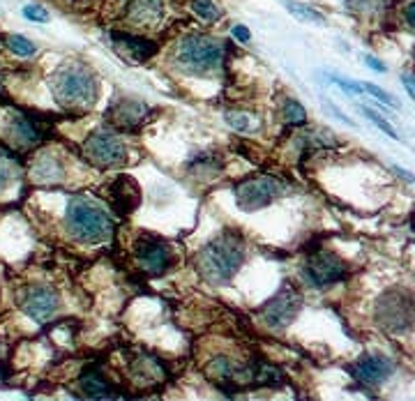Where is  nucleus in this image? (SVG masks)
Listing matches in <instances>:
<instances>
[{
  "mask_svg": "<svg viewBox=\"0 0 415 401\" xmlns=\"http://www.w3.org/2000/svg\"><path fill=\"white\" fill-rule=\"evenodd\" d=\"M394 171H397V173H399L401 177H404V180H406V182H413V180H415V177H413L411 173H406V171H404V169H397V166H394Z\"/></svg>",
  "mask_w": 415,
  "mask_h": 401,
  "instance_id": "35",
  "label": "nucleus"
},
{
  "mask_svg": "<svg viewBox=\"0 0 415 401\" xmlns=\"http://www.w3.org/2000/svg\"><path fill=\"white\" fill-rule=\"evenodd\" d=\"M224 61H226V44L208 32H187L173 47V63L184 74H215L224 67Z\"/></svg>",
  "mask_w": 415,
  "mask_h": 401,
  "instance_id": "2",
  "label": "nucleus"
},
{
  "mask_svg": "<svg viewBox=\"0 0 415 401\" xmlns=\"http://www.w3.org/2000/svg\"><path fill=\"white\" fill-rule=\"evenodd\" d=\"M78 387H81V392L88 399H111V397H118L116 387L111 385L100 371H85L83 376H81V380H78Z\"/></svg>",
  "mask_w": 415,
  "mask_h": 401,
  "instance_id": "18",
  "label": "nucleus"
},
{
  "mask_svg": "<svg viewBox=\"0 0 415 401\" xmlns=\"http://www.w3.org/2000/svg\"><path fill=\"white\" fill-rule=\"evenodd\" d=\"M83 153L90 164L100 169H111L125 162L127 148L114 131H95L83 141Z\"/></svg>",
  "mask_w": 415,
  "mask_h": 401,
  "instance_id": "10",
  "label": "nucleus"
},
{
  "mask_svg": "<svg viewBox=\"0 0 415 401\" xmlns=\"http://www.w3.org/2000/svg\"><path fill=\"white\" fill-rule=\"evenodd\" d=\"M224 118H226V122H228L231 129L242 131V134H247V131L254 129L252 116H249V113H242V111H228V113L224 116Z\"/></svg>",
  "mask_w": 415,
  "mask_h": 401,
  "instance_id": "26",
  "label": "nucleus"
},
{
  "mask_svg": "<svg viewBox=\"0 0 415 401\" xmlns=\"http://www.w3.org/2000/svg\"><path fill=\"white\" fill-rule=\"evenodd\" d=\"M348 371L365 385H379L390 378L392 362L383 355H367V358H360L353 367H348Z\"/></svg>",
  "mask_w": 415,
  "mask_h": 401,
  "instance_id": "15",
  "label": "nucleus"
},
{
  "mask_svg": "<svg viewBox=\"0 0 415 401\" xmlns=\"http://www.w3.org/2000/svg\"><path fill=\"white\" fill-rule=\"evenodd\" d=\"M360 111H362V113H365L374 124H376V127H379L381 131H383V134H387V136H390V139H394V141L399 139V134H397V131H394V127L385 120V118H381L379 113H374L372 109H365V107H360Z\"/></svg>",
  "mask_w": 415,
  "mask_h": 401,
  "instance_id": "29",
  "label": "nucleus"
},
{
  "mask_svg": "<svg viewBox=\"0 0 415 401\" xmlns=\"http://www.w3.org/2000/svg\"><path fill=\"white\" fill-rule=\"evenodd\" d=\"M12 175H14L12 166L5 160H0V192H3V189L12 182Z\"/></svg>",
  "mask_w": 415,
  "mask_h": 401,
  "instance_id": "31",
  "label": "nucleus"
},
{
  "mask_svg": "<svg viewBox=\"0 0 415 401\" xmlns=\"http://www.w3.org/2000/svg\"><path fill=\"white\" fill-rule=\"evenodd\" d=\"M5 47H8L14 56H21V58H30V56L37 54V47H35V44H32L25 35H19V32L5 37Z\"/></svg>",
  "mask_w": 415,
  "mask_h": 401,
  "instance_id": "24",
  "label": "nucleus"
},
{
  "mask_svg": "<svg viewBox=\"0 0 415 401\" xmlns=\"http://www.w3.org/2000/svg\"><path fill=\"white\" fill-rule=\"evenodd\" d=\"M148 107L136 100H118L109 107L107 120L120 131H136L146 120Z\"/></svg>",
  "mask_w": 415,
  "mask_h": 401,
  "instance_id": "14",
  "label": "nucleus"
},
{
  "mask_svg": "<svg viewBox=\"0 0 415 401\" xmlns=\"http://www.w3.org/2000/svg\"><path fill=\"white\" fill-rule=\"evenodd\" d=\"M245 263V245L240 235L224 231L213 242L203 245L196 254V272L203 281L213 286L228 284Z\"/></svg>",
  "mask_w": 415,
  "mask_h": 401,
  "instance_id": "1",
  "label": "nucleus"
},
{
  "mask_svg": "<svg viewBox=\"0 0 415 401\" xmlns=\"http://www.w3.org/2000/svg\"><path fill=\"white\" fill-rule=\"evenodd\" d=\"M30 175H32V180H35L37 185L51 187V185H58V182H63L65 166H63V162L58 160L56 155L42 153V155L35 157V162H32Z\"/></svg>",
  "mask_w": 415,
  "mask_h": 401,
  "instance_id": "17",
  "label": "nucleus"
},
{
  "mask_svg": "<svg viewBox=\"0 0 415 401\" xmlns=\"http://www.w3.org/2000/svg\"><path fill=\"white\" fill-rule=\"evenodd\" d=\"M23 312L35 321H49L61 307V298L51 286H32L21 300Z\"/></svg>",
  "mask_w": 415,
  "mask_h": 401,
  "instance_id": "13",
  "label": "nucleus"
},
{
  "mask_svg": "<svg viewBox=\"0 0 415 401\" xmlns=\"http://www.w3.org/2000/svg\"><path fill=\"white\" fill-rule=\"evenodd\" d=\"M111 44H114L118 54L123 58H129L131 63H146L160 51L157 42L129 30H114L111 32Z\"/></svg>",
  "mask_w": 415,
  "mask_h": 401,
  "instance_id": "12",
  "label": "nucleus"
},
{
  "mask_svg": "<svg viewBox=\"0 0 415 401\" xmlns=\"http://www.w3.org/2000/svg\"><path fill=\"white\" fill-rule=\"evenodd\" d=\"M286 192V182H281L279 177L261 173L254 177H247L240 185H235L233 196H235V206L245 213H254V210L268 208L270 203L279 199L281 194Z\"/></svg>",
  "mask_w": 415,
  "mask_h": 401,
  "instance_id": "5",
  "label": "nucleus"
},
{
  "mask_svg": "<svg viewBox=\"0 0 415 401\" xmlns=\"http://www.w3.org/2000/svg\"><path fill=\"white\" fill-rule=\"evenodd\" d=\"M120 19L136 30H153L164 19V0H120Z\"/></svg>",
  "mask_w": 415,
  "mask_h": 401,
  "instance_id": "11",
  "label": "nucleus"
},
{
  "mask_svg": "<svg viewBox=\"0 0 415 401\" xmlns=\"http://www.w3.org/2000/svg\"><path fill=\"white\" fill-rule=\"evenodd\" d=\"M51 93L56 102L67 111H88L97 102L100 85L83 63H63L51 76Z\"/></svg>",
  "mask_w": 415,
  "mask_h": 401,
  "instance_id": "3",
  "label": "nucleus"
},
{
  "mask_svg": "<svg viewBox=\"0 0 415 401\" xmlns=\"http://www.w3.org/2000/svg\"><path fill=\"white\" fill-rule=\"evenodd\" d=\"M12 139L21 148H32L42 141V129H39L30 118L17 116L14 120H12Z\"/></svg>",
  "mask_w": 415,
  "mask_h": 401,
  "instance_id": "20",
  "label": "nucleus"
},
{
  "mask_svg": "<svg viewBox=\"0 0 415 401\" xmlns=\"http://www.w3.org/2000/svg\"><path fill=\"white\" fill-rule=\"evenodd\" d=\"M404 21L408 23V28L415 30V0H411V3L406 5V10H404Z\"/></svg>",
  "mask_w": 415,
  "mask_h": 401,
  "instance_id": "32",
  "label": "nucleus"
},
{
  "mask_svg": "<svg viewBox=\"0 0 415 401\" xmlns=\"http://www.w3.org/2000/svg\"><path fill=\"white\" fill-rule=\"evenodd\" d=\"M365 63H367L374 72H387L385 65H383V63H379V58H374V56H365Z\"/></svg>",
  "mask_w": 415,
  "mask_h": 401,
  "instance_id": "33",
  "label": "nucleus"
},
{
  "mask_svg": "<svg viewBox=\"0 0 415 401\" xmlns=\"http://www.w3.org/2000/svg\"><path fill=\"white\" fill-rule=\"evenodd\" d=\"M346 10H351L353 14L369 17V14H379L381 10L385 8V0H344Z\"/></svg>",
  "mask_w": 415,
  "mask_h": 401,
  "instance_id": "25",
  "label": "nucleus"
},
{
  "mask_svg": "<svg viewBox=\"0 0 415 401\" xmlns=\"http://www.w3.org/2000/svg\"><path fill=\"white\" fill-rule=\"evenodd\" d=\"M401 81H404L406 90H408V95H411L413 100H415V78H413V76H404V78H401Z\"/></svg>",
  "mask_w": 415,
  "mask_h": 401,
  "instance_id": "34",
  "label": "nucleus"
},
{
  "mask_svg": "<svg viewBox=\"0 0 415 401\" xmlns=\"http://www.w3.org/2000/svg\"><path fill=\"white\" fill-rule=\"evenodd\" d=\"M281 118H284L288 127H298V124L307 122V111L298 100L288 97V100H284V104H281Z\"/></svg>",
  "mask_w": 415,
  "mask_h": 401,
  "instance_id": "23",
  "label": "nucleus"
},
{
  "mask_svg": "<svg viewBox=\"0 0 415 401\" xmlns=\"http://www.w3.org/2000/svg\"><path fill=\"white\" fill-rule=\"evenodd\" d=\"M346 274H348L346 263L337 254L326 252V249L309 254V259L302 265V279L312 288H328L341 279H346Z\"/></svg>",
  "mask_w": 415,
  "mask_h": 401,
  "instance_id": "7",
  "label": "nucleus"
},
{
  "mask_svg": "<svg viewBox=\"0 0 415 401\" xmlns=\"http://www.w3.org/2000/svg\"><path fill=\"white\" fill-rule=\"evenodd\" d=\"M21 14H23L25 19H28V21H32V23H46V21H49V19H51L49 10H46L44 5H39V3L23 5Z\"/></svg>",
  "mask_w": 415,
  "mask_h": 401,
  "instance_id": "27",
  "label": "nucleus"
},
{
  "mask_svg": "<svg viewBox=\"0 0 415 401\" xmlns=\"http://www.w3.org/2000/svg\"><path fill=\"white\" fill-rule=\"evenodd\" d=\"M189 10L203 23H217L224 17V10L215 0H189Z\"/></svg>",
  "mask_w": 415,
  "mask_h": 401,
  "instance_id": "22",
  "label": "nucleus"
},
{
  "mask_svg": "<svg viewBox=\"0 0 415 401\" xmlns=\"http://www.w3.org/2000/svg\"><path fill=\"white\" fill-rule=\"evenodd\" d=\"M129 378L134 380L138 387H153L160 385L164 380V365L155 355H136L129 362Z\"/></svg>",
  "mask_w": 415,
  "mask_h": 401,
  "instance_id": "16",
  "label": "nucleus"
},
{
  "mask_svg": "<svg viewBox=\"0 0 415 401\" xmlns=\"http://www.w3.org/2000/svg\"><path fill=\"white\" fill-rule=\"evenodd\" d=\"M134 259H136L138 270L150 274V277H157V274L167 272L169 268H173L175 254L169 242L153 238V235H146L143 240L136 242Z\"/></svg>",
  "mask_w": 415,
  "mask_h": 401,
  "instance_id": "9",
  "label": "nucleus"
},
{
  "mask_svg": "<svg viewBox=\"0 0 415 401\" xmlns=\"http://www.w3.org/2000/svg\"><path fill=\"white\" fill-rule=\"evenodd\" d=\"M376 321L387 332H406L415 325V300L406 291H387L376 305Z\"/></svg>",
  "mask_w": 415,
  "mask_h": 401,
  "instance_id": "6",
  "label": "nucleus"
},
{
  "mask_svg": "<svg viewBox=\"0 0 415 401\" xmlns=\"http://www.w3.org/2000/svg\"><path fill=\"white\" fill-rule=\"evenodd\" d=\"M284 8L291 17H295L298 21L302 23H314V25H326L328 19L323 12H319L312 5H305V3H298V0H284Z\"/></svg>",
  "mask_w": 415,
  "mask_h": 401,
  "instance_id": "21",
  "label": "nucleus"
},
{
  "mask_svg": "<svg viewBox=\"0 0 415 401\" xmlns=\"http://www.w3.org/2000/svg\"><path fill=\"white\" fill-rule=\"evenodd\" d=\"M300 305H302L300 293L295 291L291 284H286L273 300H268L266 305L261 307L259 318L270 330H284V327L291 325V321L298 316Z\"/></svg>",
  "mask_w": 415,
  "mask_h": 401,
  "instance_id": "8",
  "label": "nucleus"
},
{
  "mask_svg": "<svg viewBox=\"0 0 415 401\" xmlns=\"http://www.w3.org/2000/svg\"><path fill=\"white\" fill-rule=\"evenodd\" d=\"M65 219H67L70 235L76 242H83V245H97V242L109 240L111 233H114L111 217L102 208H97L95 203L81 199V196L67 203Z\"/></svg>",
  "mask_w": 415,
  "mask_h": 401,
  "instance_id": "4",
  "label": "nucleus"
},
{
  "mask_svg": "<svg viewBox=\"0 0 415 401\" xmlns=\"http://www.w3.org/2000/svg\"><path fill=\"white\" fill-rule=\"evenodd\" d=\"M358 88H360V93H369V95H374L379 102L387 104V107H392V109H397V107H399L397 100H394V97H392L390 93H385L383 88H379V85H374V83H358Z\"/></svg>",
  "mask_w": 415,
  "mask_h": 401,
  "instance_id": "28",
  "label": "nucleus"
},
{
  "mask_svg": "<svg viewBox=\"0 0 415 401\" xmlns=\"http://www.w3.org/2000/svg\"><path fill=\"white\" fill-rule=\"evenodd\" d=\"M114 203L118 206V210L123 213H131V210L138 208L141 203V192H138L136 182L131 177H118V182L114 185Z\"/></svg>",
  "mask_w": 415,
  "mask_h": 401,
  "instance_id": "19",
  "label": "nucleus"
},
{
  "mask_svg": "<svg viewBox=\"0 0 415 401\" xmlns=\"http://www.w3.org/2000/svg\"><path fill=\"white\" fill-rule=\"evenodd\" d=\"M231 37H233L235 42H240V44H247L249 39H252V32H249V28H247V25H242V23H235L233 28H231Z\"/></svg>",
  "mask_w": 415,
  "mask_h": 401,
  "instance_id": "30",
  "label": "nucleus"
}]
</instances>
